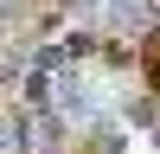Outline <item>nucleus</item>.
<instances>
[{"label":"nucleus","instance_id":"2","mask_svg":"<svg viewBox=\"0 0 160 154\" xmlns=\"http://www.w3.org/2000/svg\"><path fill=\"white\" fill-rule=\"evenodd\" d=\"M148 77H154V90H160V71H148Z\"/></svg>","mask_w":160,"mask_h":154},{"label":"nucleus","instance_id":"1","mask_svg":"<svg viewBox=\"0 0 160 154\" xmlns=\"http://www.w3.org/2000/svg\"><path fill=\"white\" fill-rule=\"evenodd\" d=\"M141 58H148V71H160V26H154L148 38H141Z\"/></svg>","mask_w":160,"mask_h":154}]
</instances>
